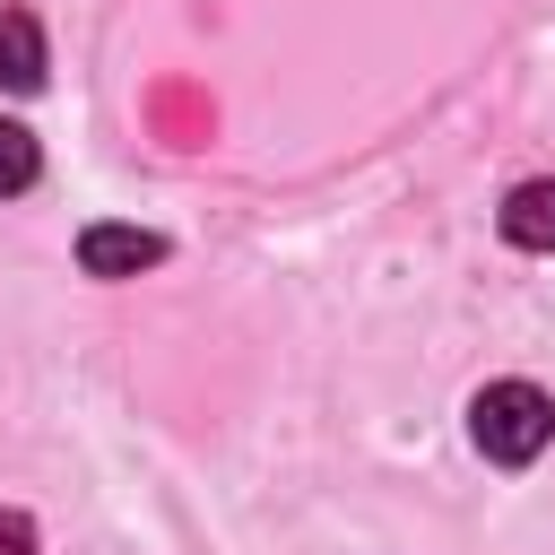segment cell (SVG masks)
Segmentation results:
<instances>
[{"label":"cell","mask_w":555,"mask_h":555,"mask_svg":"<svg viewBox=\"0 0 555 555\" xmlns=\"http://www.w3.org/2000/svg\"><path fill=\"white\" fill-rule=\"evenodd\" d=\"M468 434H477L486 460L529 468V460L555 442V399H546L538 382H486V390L468 399Z\"/></svg>","instance_id":"obj_1"},{"label":"cell","mask_w":555,"mask_h":555,"mask_svg":"<svg viewBox=\"0 0 555 555\" xmlns=\"http://www.w3.org/2000/svg\"><path fill=\"white\" fill-rule=\"evenodd\" d=\"M156 260H165V234H147V225H87L78 234V269L87 278H139Z\"/></svg>","instance_id":"obj_2"},{"label":"cell","mask_w":555,"mask_h":555,"mask_svg":"<svg viewBox=\"0 0 555 555\" xmlns=\"http://www.w3.org/2000/svg\"><path fill=\"white\" fill-rule=\"evenodd\" d=\"M503 243L512 251H555V173H538V182H520L512 199H503Z\"/></svg>","instance_id":"obj_3"},{"label":"cell","mask_w":555,"mask_h":555,"mask_svg":"<svg viewBox=\"0 0 555 555\" xmlns=\"http://www.w3.org/2000/svg\"><path fill=\"white\" fill-rule=\"evenodd\" d=\"M0 87L9 95H35L43 87V26L26 9H0Z\"/></svg>","instance_id":"obj_4"},{"label":"cell","mask_w":555,"mask_h":555,"mask_svg":"<svg viewBox=\"0 0 555 555\" xmlns=\"http://www.w3.org/2000/svg\"><path fill=\"white\" fill-rule=\"evenodd\" d=\"M35 173H43V147H35V130H26V121H0V199H17Z\"/></svg>","instance_id":"obj_5"},{"label":"cell","mask_w":555,"mask_h":555,"mask_svg":"<svg viewBox=\"0 0 555 555\" xmlns=\"http://www.w3.org/2000/svg\"><path fill=\"white\" fill-rule=\"evenodd\" d=\"M0 555H35V520L26 512H0Z\"/></svg>","instance_id":"obj_6"}]
</instances>
